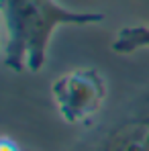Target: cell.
<instances>
[{
  "instance_id": "obj_1",
  "label": "cell",
  "mask_w": 149,
  "mask_h": 151,
  "mask_svg": "<svg viewBox=\"0 0 149 151\" xmlns=\"http://www.w3.org/2000/svg\"><path fill=\"white\" fill-rule=\"evenodd\" d=\"M6 25L4 65L12 72H39L51 37L59 27H86L104 21L100 12H80L57 0H2Z\"/></svg>"
},
{
  "instance_id": "obj_5",
  "label": "cell",
  "mask_w": 149,
  "mask_h": 151,
  "mask_svg": "<svg viewBox=\"0 0 149 151\" xmlns=\"http://www.w3.org/2000/svg\"><path fill=\"white\" fill-rule=\"evenodd\" d=\"M0 151H23L19 145H17V141H12L10 137H2V141H0Z\"/></svg>"
},
{
  "instance_id": "obj_2",
  "label": "cell",
  "mask_w": 149,
  "mask_h": 151,
  "mask_svg": "<svg viewBox=\"0 0 149 151\" xmlns=\"http://www.w3.org/2000/svg\"><path fill=\"white\" fill-rule=\"evenodd\" d=\"M51 96L66 123L86 125L104 106L106 80L94 68H78L51 84Z\"/></svg>"
},
{
  "instance_id": "obj_4",
  "label": "cell",
  "mask_w": 149,
  "mask_h": 151,
  "mask_svg": "<svg viewBox=\"0 0 149 151\" xmlns=\"http://www.w3.org/2000/svg\"><path fill=\"white\" fill-rule=\"evenodd\" d=\"M112 51L117 53H135L139 49L149 47V27H125L119 31L117 39L112 41Z\"/></svg>"
},
{
  "instance_id": "obj_3",
  "label": "cell",
  "mask_w": 149,
  "mask_h": 151,
  "mask_svg": "<svg viewBox=\"0 0 149 151\" xmlns=\"http://www.w3.org/2000/svg\"><path fill=\"white\" fill-rule=\"evenodd\" d=\"M102 151H149V92L106 135Z\"/></svg>"
}]
</instances>
